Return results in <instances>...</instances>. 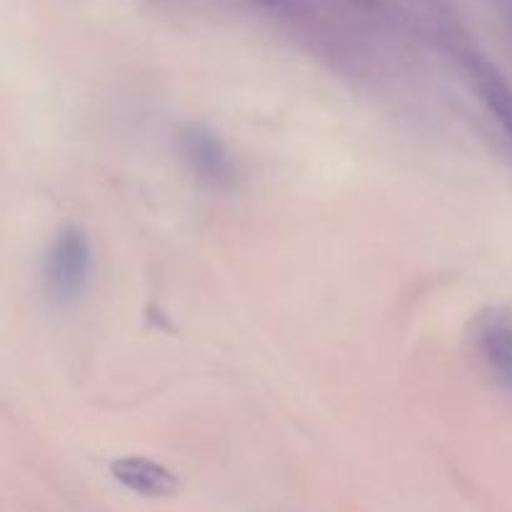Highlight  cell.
<instances>
[{
    "instance_id": "4",
    "label": "cell",
    "mask_w": 512,
    "mask_h": 512,
    "mask_svg": "<svg viewBox=\"0 0 512 512\" xmlns=\"http://www.w3.org/2000/svg\"><path fill=\"white\" fill-rule=\"evenodd\" d=\"M183 153L188 163L195 168V173L203 175L205 180L220 183V180L230 178V173H233L230 155L225 150L223 140L215 133H210L208 128L193 125V128L183 130Z\"/></svg>"
},
{
    "instance_id": "1",
    "label": "cell",
    "mask_w": 512,
    "mask_h": 512,
    "mask_svg": "<svg viewBox=\"0 0 512 512\" xmlns=\"http://www.w3.org/2000/svg\"><path fill=\"white\" fill-rule=\"evenodd\" d=\"M93 278V243L78 225L60 230L45 253V298L58 308H73L88 293Z\"/></svg>"
},
{
    "instance_id": "3",
    "label": "cell",
    "mask_w": 512,
    "mask_h": 512,
    "mask_svg": "<svg viewBox=\"0 0 512 512\" xmlns=\"http://www.w3.org/2000/svg\"><path fill=\"white\" fill-rule=\"evenodd\" d=\"M110 475L130 493L145 495V498H170L180 488V480L175 478L173 470L140 455L118 458L110 465Z\"/></svg>"
},
{
    "instance_id": "6",
    "label": "cell",
    "mask_w": 512,
    "mask_h": 512,
    "mask_svg": "<svg viewBox=\"0 0 512 512\" xmlns=\"http://www.w3.org/2000/svg\"><path fill=\"white\" fill-rule=\"evenodd\" d=\"M260 3H268V5H283L285 0H260Z\"/></svg>"
},
{
    "instance_id": "5",
    "label": "cell",
    "mask_w": 512,
    "mask_h": 512,
    "mask_svg": "<svg viewBox=\"0 0 512 512\" xmlns=\"http://www.w3.org/2000/svg\"><path fill=\"white\" fill-rule=\"evenodd\" d=\"M473 80L480 98H483L485 105L493 110L495 120L503 125V130L512 140V90L505 85V80L485 63L473 65Z\"/></svg>"
},
{
    "instance_id": "2",
    "label": "cell",
    "mask_w": 512,
    "mask_h": 512,
    "mask_svg": "<svg viewBox=\"0 0 512 512\" xmlns=\"http://www.w3.org/2000/svg\"><path fill=\"white\" fill-rule=\"evenodd\" d=\"M470 343L488 378L512 395V308L490 305L475 315Z\"/></svg>"
}]
</instances>
